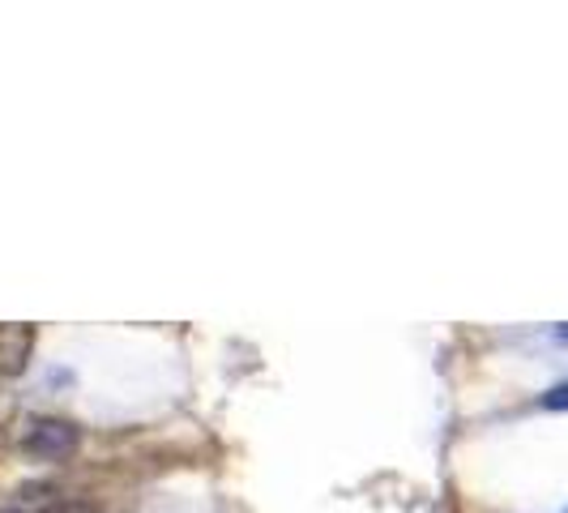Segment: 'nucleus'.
<instances>
[{
	"label": "nucleus",
	"instance_id": "obj_1",
	"mask_svg": "<svg viewBox=\"0 0 568 513\" xmlns=\"http://www.w3.org/2000/svg\"><path fill=\"white\" fill-rule=\"evenodd\" d=\"M0 513H94L90 501L82 496H73V492H64L60 484H22L4 505Z\"/></svg>",
	"mask_w": 568,
	"mask_h": 513
},
{
	"label": "nucleus",
	"instance_id": "obj_2",
	"mask_svg": "<svg viewBox=\"0 0 568 513\" xmlns=\"http://www.w3.org/2000/svg\"><path fill=\"white\" fill-rule=\"evenodd\" d=\"M78 428L69 420H52V415H34L27 420V432H22V450H30L34 457H48V462H60L78 450Z\"/></svg>",
	"mask_w": 568,
	"mask_h": 513
},
{
	"label": "nucleus",
	"instance_id": "obj_3",
	"mask_svg": "<svg viewBox=\"0 0 568 513\" xmlns=\"http://www.w3.org/2000/svg\"><path fill=\"white\" fill-rule=\"evenodd\" d=\"M30 351H34V325L4 321V325H0V376H18V372H27Z\"/></svg>",
	"mask_w": 568,
	"mask_h": 513
},
{
	"label": "nucleus",
	"instance_id": "obj_4",
	"mask_svg": "<svg viewBox=\"0 0 568 513\" xmlns=\"http://www.w3.org/2000/svg\"><path fill=\"white\" fill-rule=\"evenodd\" d=\"M542 402H547V406H556V411H568V381H565V385H556V390H551Z\"/></svg>",
	"mask_w": 568,
	"mask_h": 513
}]
</instances>
